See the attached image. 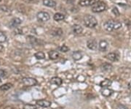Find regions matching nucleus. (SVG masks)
I'll list each match as a JSON object with an SVG mask.
<instances>
[{
    "mask_svg": "<svg viewBox=\"0 0 131 109\" xmlns=\"http://www.w3.org/2000/svg\"><path fill=\"white\" fill-rule=\"evenodd\" d=\"M122 24L120 21L116 20H108L103 24V28L108 32H112L114 30H118L122 28Z\"/></svg>",
    "mask_w": 131,
    "mask_h": 109,
    "instance_id": "nucleus-1",
    "label": "nucleus"
},
{
    "mask_svg": "<svg viewBox=\"0 0 131 109\" xmlns=\"http://www.w3.org/2000/svg\"><path fill=\"white\" fill-rule=\"evenodd\" d=\"M84 25L90 29L95 28L98 25V21L91 15H86L83 19Z\"/></svg>",
    "mask_w": 131,
    "mask_h": 109,
    "instance_id": "nucleus-2",
    "label": "nucleus"
},
{
    "mask_svg": "<svg viewBox=\"0 0 131 109\" xmlns=\"http://www.w3.org/2000/svg\"><path fill=\"white\" fill-rule=\"evenodd\" d=\"M106 8V5L103 2H98L96 4L92 6V11L93 13H101L104 11Z\"/></svg>",
    "mask_w": 131,
    "mask_h": 109,
    "instance_id": "nucleus-3",
    "label": "nucleus"
},
{
    "mask_svg": "<svg viewBox=\"0 0 131 109\" xmlns=\"http://www.w3.org/2000/svg\"><path fill=\"white\" fill-rule=\"evenodd\" d=\"M37 20L40 22H47L50 19V15L47 12L40 11L37 14Z\"/></svg>",
    "mask_w": 131,
    "mask_h": 109,
    "instance_id": "nucleus-4",
    "label": "nucleus"
},
{
    "mask_svg": "<svg viewBox=\"0 0 131 109\" xmlns=\"http://www.w3.org/2000/svg\"><path fill=\"white\" fill-rule=\"evenodd\" d=\"M22 82L24 85L26 86H36L37 84V81L31 77H25L22 79Z\"/></svg>",
    "mask_w": 131,
    "mask_h": 109,
    "instance_id": "nucleus-5",
    "label": "nucleus"
},
{
    "mask_svg": "<svg viewBox=\"0 0 131 109\" xmlns=\"http://www.w3.org/2000/svg\"><path fill=\"white\" fill-rule=\"evenodd\" d=\"M98 2H100V0H81L79 2V5L82 7H88L93 6Z\"/></svg>",
    "mask_w": 131,
    "mask_h": 109,
    "instance_id": "nucleus-6",
    "label": "nucleus"
},
{
    "mask_svg": "<svg viewBox=\"0 0 131 109\" xmlns=\"http://www.w3.org/2000/svg\"><path fill=\"white\" fill-rule=\"evenodd\" d=\"M106 57L111 62H118L119 59V55L116 52L109 53L106 56Z\"/></svg>",
    "mask_w": 131,
    "mask_h": 109,
    "instance_id": "nucleus-7",
    "label": "nucleus"
},
{
    "mask_svg": "<svg viewBox=\"0 0 131 109\" xmlns=\"http://www.w3.org/2000/svg\"><path fill=\"white\" fill-rule=\"evenodd\" d=\"M87 46L90 50L95 51L97 49V48H98L97 41L95 39H90L89 40H88V42H87Z\"/></svg>",
    "mask_w": 131,
    "mask_h": 109,
    "instance_id": "nucleus-8",
    "label": "nucleus"
},
{
    "mask_svg": "<svg viewBox=\"0 0 131 109\" xmlns=\"http://www.w3.org/2000/svg\"><path fill=\"white\" fill-rule=\"evenodd\" d=\"M21 23H22L21 19H20L19 18H14V19H12L9 22V27L10 28H16Z\"/></svg>",
    "mask_w": 131,
    "mask_h": 109,
    "instance_id": "nucleus-9",
    "label": "nucleus"
},
{
    "mask_svg": "<svg viewBox=\"0 0 131 109\" xmlns=\"http://www.w3.org/2000/svg\"><path fill=\"white\" fill-rule=\"evenodd\" d=\"M37 104L42 108H48L51 106L52 103L47 100H39L37 101Z\"/></svg>",
    "mask_w": 131,
    "mask_h": 109,
    "instance_id": "nucleus-10",
    "label": "nucleus"
},
{
    "mask_svg": "<svg viewBox=\"0 0 131 109\" xmlns=\"http://www.w3.org/2000/svg\"><path fill=\"white\" fill-rule=\"evenodd\" d=\"M98 46H99V50L102 52H105L107 50L108 46V43L106 40H101L100 43L98 44Z\"/></svg>",
    "mask_w": 131,
    "mask_h": 109,
    "instance_id": "nucleus-11",
    "label": "nucleus"
},
{
    "mask_svg": "<svg viewBox=\"0 0 131 109\" xmlns=\"http://www.w3.org/2000/svg\"><path fill=\"white\" fill-rule=\"evenodd\" d=\"M72 30H73V32L75 34H80L83 32V28L79 24H74L72 26Z\"/></svg>",
    "mask_w": 131,
    "mask_h": 109,
    "instance_id": "nucleus-12",
    "label": "nucleus"
},
{
    "mask_svg": "<svg viewBox=\"0 0 131 109\" xmlns=\"http://www.w3.org/2000/svg\"><path fill=\"white\" fill-rule=\"evenodd\" d=\"M112 81H111L110 79L106 78V79H104L102 81H101L99 85L102 88H108V86H110L112 85Z\"/></svg>",
    "mask_w": 131,
    "mask_h": 109,
    "instance_id": "nucleus-13",
    "label": "nucleus"
},
{
    "mask_svg": "<svg viewBox=\"0 0 131 109\" xmlns=\"http://www.w3.org/2000/svg\"><path fill=\"white\" fill-rule=\"evenodd\" d=\"M50 83H51V84H55V85L59 86H61V84H63V81L61 78H58V77H53L50 80Z\"/></svg>",
    "mask_w": 131,
    "mask_h": 109,
    "instance_id": "nucleus-14",
    "label": "nucleus"
},
{
    "mask_svg": "<svg viewBox=\"0 0 131 109\" xmlns=\"http://www.w3.org/2000/svg\"><path fill=\"white\" fill-rule=\"evenodd\" d=\"M43 5L48 7H54L56 6V2L54 0H43Z\"/></svg>",
    "mask_w": 131,
    "mask_h": 109,
    "instance_id": "nucleus-15",
    "label": "nucleus"
},
{
    "mask_svg": "<svg viewBox=\"0 0 131 109\" xmlns=\"http://www.w3.org/2000/svg\"><path fill=\"white\" fill-rule=\"evenodd\" d=\"M114 91L112 89H110L108 88H103V89L101 91V94L103 96H104L105 97H108L111 95H112Z\"/></svg>",
    "mask_w": 131,
    "mask_h": 109,
    "instance_id": "nucleus-16",
    "label": "nucleus"
},
{
    "mask_svg": "<svg viewBox=\"0 0 131 109\" xmlns=\"http://www.w3.org/2000/svg\"><path fill=\"white\" fill-rule=\"evenodd\" d=\"M82 57H83V54L80 51H74L72 53V58L74 59L75 61H79V60H80L82 58Z\"/></svg>",
    "mask_w": 131,
    "mask_h": 109,
    "instance_id": "nucleus-17",
    "label": "nucleus"
},
{
    "mask_svg": "<svg viewBox=\"0 0 131 109\" xmlns=\"http://www.w3.org/2000/svg\"><path fill=\"white\" fill-rule=\"evenodd\" d=\"M48 54H49V57H50V59H52V60L57 59L58 57H60V53L58 52L57 51H50Z\"/></svg>",
    "mask_w": 131,
    "mask_h": 109,
    "instance_id": "nucleus-18",
    "label": "nucleus"
},
{
    "mask_svg": "<svg viewBox=\"0 0 131 109\" xmlns=\"http://www.w3.org/2000/svg\"><path fill=\"white\" fill-rule=\"evenodd\" d=\"M53 19L56 21H63L65 19V15L62 13H57L54 15Z\"/></svg>",
    "mask_w": 131,
    "mask_h": 109,
    "instance_id": "nucleus-19",
    "label": "nucleus"
},
{
    "mask_svg": "<svg viewBox=\"0 0 131 109\" xmlns=\"http://www.w3.org/2000/svg\"><path fill=\"white\" fill-rule=\"evenodd\" d=\"M112 68L113 66L111 64H109V63H104V64H103L101 65V69H102V70H103V71H111L112 70Z\"/></svg>",
    "mask_w": 131,
    "mask_h": 109,
    "instance_id": "nucleus-20",
    "label": "nucleus"
},
{
    "mask_svg": "<svg viewBox=\"0 0 131 109\" xmlns=\"http://www.w3.org/2000/svg\"><path fill=\"white\" fill-rule=\"evenodd\" d=\"M13 86V84H10V83H7L3 85L0 86V90L2 91V92H6V91H8L9 89H11Z\"/></svg>",
    "mask_w": 131,
    "mask_h": 109,
    "instance_id": "nucleus-21",
    "label": "nucleus"
},
{
    "mask_svg": "<svg viewBox=\"0 0 131 109\" xmlns=\"http://www.w3.org/2000/svg\"><path fill=\"white\" fill-rule=\"evenodd\" d=\"M52 34L55 36H61L63 34V30L60 28H54L52 30Z\"/></svg>",
    "mask_w": 131,
    "mask_h": 109,
    "instance_id": "nucleus-22",
    "label": "nucleus"
},
{
    "mask_svg": "<svg viewBox=\"0 0 131 109\" xmlns=\"http://www.w3.org/2000/svg\"><path fill=\"white\" fill-rule=\"evenodd\" d=\"M34 57L37 59L41 60V59H44L45 58V54L42 51H39V52H37L34 54Z\"/></svg>",
    "mask_w": 131,
    "mask_h": 109,
    "instance_id": "nucleus-23",
    "label": "nucleus"
},
{
    "mask_svg": "<svg viewBox=\"0 0 131 109\" xmlns=\"http://www.w3.org/2000/svg\"><path fill=\"white\" fill-rule=\"evenodd\" d=\"M27 39L28 40V41L31 43V44H33V45L37 43L38 42L37 39L36 38H34V37H33V36H28V37H27Z\"/></svg>",
    "mask_w": 131,
    "mask_h": 109,
    "instance_id": "nucleus-24",
    "label": "nucleus"
},
{
    "mask_svg": "<svg viewBox=\"0 0 131 109\" xmlns=\"http://www.w3.org/2000/svg\"><path fill=\"white\" fill-rule=\"evenodd\" d=\"M6 40H7L6 34L4 32H0V43H5Z\"/></svg>",
    "mask_w": 131,
    "mask_h": 109,
    "instance_id": "nucleus-25",
    "label": "nucleus"
},
{
    "mask_svg": "<svg viewBox=\"0 0 131 109\" xmlns=\"http://www.w3.org/2000/svg\"><path fill=\"white\" fill-rule=\"evenodd\" d=\"M23 109H37V107L35 105L32 104H25Z\"/></svg>",
    "mask_w": 131,
    "mask_h": 109,
    "instance_id": "nucleus-26",
    "label": "nucleus"
},
{
    "mask_svg": "<svg viewBox=\"0 0 131 109\" xmlns=\"http://www.w3.org/2000/svg\"><path fill=\"white\" fill-rule=\"evenodd\" d=\"M59 49H60V51H61V52L63 53L67 52L68 51H69V48L67 46H66V45H63L62 46L59 48Z\"/></svg>",
    "mask_w": 131,
    "mask_h": 109,
    "instance_id": "nucleus-27",
    "label": "nucleus"
},
{
    "mask_svg": "<svg viewBox=\"0 0 131 109\" xmlns=\"http://www.w3.org/2000/svg\"><path fill=\"white\" fill-rule=\"evenodd\" d=\"M14 33L15 34H23V30L20 28L16 27V28L15 29Z\"/></svg>",
    "mask_w": 131,
    "mask_h": 109,
    "instance_id": "nucleus-28",
    "label": "nucleus"
},
{
    "mask_svg": "<svg viewBox=\"0 0 131 109\" xmlns=\"http://www.w3.org/2000/svg\"><path fill=\"white\" fill-rule=\"evenodd\" d=\"M116 109H128V108L127 106H125V105L118 104L116 106Z\"/></svg>",
    "mask_w": 131,
    "mask_h": 109,
    "instance_id": "nucleus-29",
    "label": "nucleus"
},
{
    "mask_svg": "<svg viewBox=\"0 0 131 109\" xmlns=\"http://www.w3.org/2000/svg\"><path fill=\"white\" fill-rule=\"evenodd\" d=\"M112 13L115 15H117V16H119V10L117 9V7H114V8H113Z\"/></svg>",
    "mask_w": 131,
    "mask_h": 109,
    "instance_id": "nucleus-30",
    "label": "nucleus"
},
{
    "mask_svg": "<svg viewBox=\"0 0 131 109\" xmlns=\"http://www.w3.org/2000/svg\"><path fill=\"white\" fill-rule=\"evenodd\" d=\"M6 75V72L4 70H0V77H5Z\"/></svg>",
    "mask_w": 131,
    "mask_h": 109,
    "instance_id": "nucleus-31",
    "label": "nucleus"
},
{
    "mask_svg": "<svg viewBox=\"0 0 131 109\" xmlns=\"http://www.w3.org/2000/svg\"><path fill=\"white\" fill-rule=\"evenodd\" d=\"M4 109H16L14 107H13V106H10V105H8V106H6Z\"/></svg>",
    "mask_w": 131,
    "mask_h": 109,
    "instance_id": "nucleus-32",
    "label": "nucleus"
},
{
    "mask_svg": "<svg viewBox=\"0 0 131 109\" xmlns=\"http://www.w3.org/2000/svg\"><path fill=\"white\" fill-rule=\"evenodd\" d=\"M3 50H4V47H3V46L0 45V52H1V51H2Z\"/></svg>",
    "mask_w": 131,
    "mask_h": 109,
    "instance_id": "nucleus-33",
    "label": "nucleus"
},
{
    "mask_svg": "<svg viewBox=\"0 0 131 109\" xmlns=\"http://www.w3.org/2000/svg\"><path fill=\"white\" fill-rule=\"evenodd\" d=\"M128 89L131 91V81L129 83V84H128Z\"/></svg>",
    "mask_w": 131,
    "mask_h": 109,
    "instance_id": "nucleus-34",
    "label": "nucleus"
},
{
    "mask_svg": "<svg viewBox=\"0 0 131 109\" xmlns=\"http://www.w3.org/2000/svg\"><path fill=\"white\" fill-rule=\"evenodd\" d=\"M0 83H1V79H0Z\"/></svg>",
    "mask_w": 131,
    "mask_h": 109,
    "instance_id": "nucleus-35",
    "label": "nucleus"
},
{
    "mask_svg": "<svg viewBox=\"0 0 131 109\" xmlns=\"http://www.w3.org/2000/svg\"><path fill=\"white\" fill-rule=\"evenodd\" d=\"M1 1H2V0H0V2H1Z\"/></svg>",
    "mask_w": 131,
    "mask_h": 109,
    "instance_id": "nucleus-36",
    "label": "nucleus"
}]
</instances>
